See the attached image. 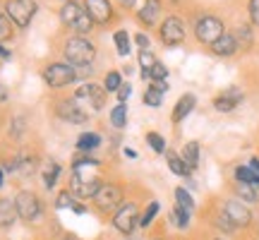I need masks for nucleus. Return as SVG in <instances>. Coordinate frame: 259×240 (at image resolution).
I'll return each instance as SVG.
<instances>
[{
  "label": "nucleus",
  "mask_w": 259,
  "mask_h": 240,
  "mask_svg": "<svg viewBox=\"0 0 259 240\" xmlns=\"http://www.w3.org/2000/svg\"><path fill=\"white\" fill-rule=\"evenodd\" d=\"M60 19H63L65 27L74 29V31H79V34H87V31H92V27H94L92 17L87 15V10H82L77 3H65L63 10H60Z\"/></svg>",
  "instance_id": "nucleus-5"
},
{
  "label": "nucleus",
  "mask_w": 259,
  "mask_h": 240,
  "mask_svg": "<svg viewBox=\"0 0 259 240\" xmlns=\"http://www.w3.org/2000/svg\"><path fill=\"white\" fill-rule=\"evenodd\" d=\"M99 144H101V137H99L96 132H84V135H79V139H77V151H79V154H89V151H94Z\"/></svg>",
  "instance_id": "nucleus-25"
},
{
  "label": "nucleus",
  "mask_w": 259,
  "mask_h": 240,
  "mask_svg": "<svg viewBox=\"0 0 259 240\" xmlns=\"http://www.w3.org/2000/svg\"><path fill=\"white\" fill-rule=\"evenodd\" d=\"M44 79H46L48 87H53V89H60V87H67V84H72L74 79H77V72H74V67H70V65L53 63V65H48L46 70H44Z\"/></svg>",
  "instance_id": "nucleus-8"
},
{
  "label": "nucleus",
  "mask_w": 259,
  "mask_h": 240,
  "mask_svg": "<svg viewBox=\"0 0 259 240\" xmlns=\"http://www.w3.org/2000/svg\"><path fill=\"white\" fill-rule=\"evenodd\" d=\"M161 41H163L168 48L180 46V44L185 41V27H183L180 17L170 15V17L163 19V24H161Z\"/></svg>",
  "instance_id": "nucleus-10"
},
{
  "label": "nucleus",
  "mask_w": 259,
  "mask_h": 240,
  "mask_svg": "<svg viewBox=\"0 0 259 240\" xmlns=\"http://www.w3.org/2000/svg\"><path fill=\"white\" fill-rule=\"evenodd\" d=\"M15 219H17V207H15V202L3 197V199H0V228L12 226Z\"/></svg>",
  "instance_id": "nucleus-21"
},
{
  "label": "nucleus",
  "mask_w": 259,
  "mask_h": 240,
  "mask_svg": "<svg viewBox=\"0 0 259 240\" xmlns=\"http://www.w3.org/2000/svg\"><path fill=\"white\" fill-rule=\"evenodd\" d=\"M235 197L242 199L245 204H257L259 202V185H235Z\"/></svg>",
  "instance_id": "nucleus-23"
},
{
  "label": "nucleus",
  "mask_w": 259,
  "mask_h": 240,
  "mask_svg": "<svg viewBox=\"0 0 259 240\" xmlns=\"http://www.w3.org/2000/svg\"><path fill=\"white\" fill-rule=\"evenodd\" d=\"M147 144L151 147V151H156V154H166V139L161 137L158 132H149Z\"/></svg>",
  "instance_id": "nucleus-33"
},
{
  "label": "nucleus",
  "mask_w": 259,
  "mask_h": 240,
  "mask_svg": "<svg viewBox=\"0 0 259 240\" xmlns=\"http://www.w3.org/2000/svg\"><path fill=\"white\" fill-rule=\"evenodd\" d=\"M223 34H226V27H223L221 17H216V15H202L197 19V24H194V36L204 46L216 44Z\"/></svg>",
  "instance_id": "nucleus-3"
},
{
  "label": "nucleus",
  "mask_w": 259,
  "mask_h": 240,
  "mask_svg": "<svg viewBox=\"0 0 259 240\" xmlns=\"http://www.w3.org/2000/svg\"><path fill=\"white\" fill-rule=\"evenodd\" d=\"M139 221H142V209H139L135 202H125L118 207V212L113 216V226L120 233L130 235L139 228Z\"/></svg>",
  "instance_id": "nucleus-6"
},
{
  "label": "nucleus",
  "mask_w": 259,
  "mask_h": 240,
  "mask_svg": "<svg viewBox=\"0 0 259 240\" xmlns=\"http://www.w3.org/2000/svg\"><path fill=\"white\" fill-rule=\"evenodd\" d=\"M87 15L96 24H106L113 17V8L108 0H87Z\"/></svg>",
  "instance_id": "nucleus-14"
},
{
  "label": "nucleus",
  "mask_w": 259,
  "mask_h": 240,
  "mask_svg": "<svg viewBox=\"0 0 259 240\" xmlns=\"http://www.w3.org/2000/svg\"><path fill=\"white\" fill-rule=\"evenodd\" d=\"M15 207H17V216L24 219V221H36L38 216H41V199L34 192L22 190L15 197Z\"/></svg>",
  "instance_id": "nucleus-9"
},
{
  "label": "nucleus",
  "mask_w": 259,
  "mask_h": 240,
  "mask_svg": "<svg viewBox=\"0 0 259 240\" xmlns=\"http://www.w3.org/2000/svg\"><path fill=\"white\" fill-rule=\"evenodd\" d=\"M211 53L213 56H219V58H231V56H235V51H238V41H235V36H233V31L228 34H223L216 44H211Z\"/></svg>",
  "instance_id": "nucleus-17"
},
{
  "label": "nucleus",
  "mask_w": 259,
  "mask_h": 240,
  "mask_svg": "<svg viewBox=\"0 0 259 240\" xmlns=\"http://www.w3.org/2000/svg\"><path fill=\"white\" fill-rule=\"evenodd\" d=\"M3 173H5V171H3V166H0V185H3Z\"/></svg>",
  "instance_id": "nucleus-48"
},
{
  "label": "nucleus",
  "mask_w": 259,
  "mask_h": 240,
  "mask_svg": "<svg viewBox=\"0 0 259 240\" xmlns=\"http://www.w3.org/2000/svg\"><path fill=\"white\" fill-rule=\"evenodd\" d=\"M250 166H252V171H254V173L259 176V158H257V156H252V158H250Z\"/></svg>",
  "instance_id": "nucleus-43"
},
{
  "label": "nucleus",
  "mask_w": 259,
  "mask_h": 240,
  "mask_svg": "<svg viewBox=\"0 0 259 240\" xmlns=\"http://www.w3.org/2000/svg\"><path fill=\"white\" fill-rule=\"evenodd\" d=\"M233 36H235V41H238V46H242V48H250V46H252V41H254L250 24H240V27L233 31Z\"/></svg>",
  "instance_id": "nucleus-28"
},
{
  "label": "nucleus",
  "mask_w": 259,
  "mask_h": 240,
  "mask_svg": "<svg viewBox=\"0 0 259 240\" xmlns=\"http://www.w3.org/2000/svg\"><path fill=\"white\" fill-rule=\"evenodd\" d=\"M5 10H8L10 22H15L17 27L24 29L29 27V22L36 15V3L34 0H8Z\"/></svg>",
  "instance_id": "nucleus-7"
},
{
  "label": "nucleus",
  "mask_w": 259,
  "mask_h": 240,
  "mask_svg": "<svg viewBox=\"0 0 259 240\" xmlns=\"http://www.w3.org/2000/svg\"><path fill=\"white\" fill-rule=\"evenodd\" d=\"M180 156H183L190 171H197V166H199V142H187Z\"/></svg>",
  "instance_id": "nucleus-24"
},
{
  "label": "nucleus",
  "mask_w": 259,
  "mask_h": 240,
  "mask_svg": "<svg viewBox=\"0 0 259 240\" xmlns=\"http://www.w3.org/2000/svg\"><path fill=\"white\" fill-rule=\"evenodd\" d=\"M194 106H197V96H194V94H183V96L178 99V103L173 106L170 120H173V123H183V120L194 111Z\"/></svg>",
  "instance_id": "nucleus-16"
},
{
  "label": "nucleus",
  "mask_w": 259,
  "mask_h": 240,
  "mask_svg": "<svg viewBox=\"0 0 259 240\" xmlns=\"http://www.w3.org/2000/svg\"><path fill=\"white\" fill-rule=\"evenodd\" d=\"M135 3H137V0H120V5H125V8H132Z\"/></svg>",
  "instance_id": "nucleus-46"
},
{
  "label": "nucleus",
  "mask_w": 259,
  "mask_h": 240,
  "mask_svg": "<svg viewBox=\"0 0 259 240\" xmlns=\"http://www.w3.org/2000/svg\"><path fill=\"white\" fill-rule=\"evenodd\" d=\"M74 204H77L74 194L70 190H60V194L56 199V209H74Z\"/></svg>",
  "instance_id": "nucleus-34"
},
{
  "label": "nucleus",
  "mask_w": 259,
  "mask_h": 240,
  "mask_svg": "<svg viewBox=\"0 0 259 240\" xmlns=\"http://www.w3.org/2000/svg\"><path fill=\"white\" fill-rule=\"evenodd\" d=\"M56 108H58V115L63 120H67V123H84V120H87V113L79 108V103L74 101V99L60 101Z\"/></svg>",
  "instance_id": "nucleus-15"
},
{
  "label": "nucleus",
  "mask_w": 259,
  "mask_h": 240,
  "mask_svg": "<svg viewBox=\"0 0 259 240\" xmlns=\"http://www.w3.org/2000/svg\"><path fill=\"white\" fill-rule=\"evenodd\" d=\"M213 240H228V238H213Z\"/></svg>",
  "instance_id": "nucleus-49"
},
{
  "label": "nucleus",
  "mask_w": 259,
  "mask_h": 240,
  "mask_svg": "<svg viewBox=\"0 0 259 240\" xmlns=\"http://www.w3.org/2000/svg\"><path fill=\"white\" fill-rule=\"evenodd\" d=\"M247 15H250V24L259 27V0H250L247 3Z\"/></svg>",
  "instance_id": "nucleus-39"
},
{
  "label": "nucleus",
  "mask_w": 259,
  "mask_h": 240,
  "mask_svg": "<svg viewBox=\"0 0 259 240\" xmlns=\"http://www.w3.org/2000/svg\"><path fill=\"white\" fill-rule=\"evenodd\" d=\"M58 178H60V164L48 158L46 166H44V185H46L48 190H53L58 183Z\"/></svg>",
  "instance_id": "nucleus-26"
},
{
  "label": "nucleus",
  "mask_w": 259,
  "mask_h": 240,
  "mask_svg": "<svg viewBox=\"0 0 259 240\" xmlns=\"http://www.w3.org/2000/svg\"><path fill=\"white\" fill-rule=\"evenodd\" d=\"M219 212L228 219V221L240 231V228H247L252 223V209L250 204H245L242 199H238V197H231V199H226V202L221 204V209Z\"/></svg>",
  "instance_id": "nucleus-4"
},
{
  "label": "nucleus",
  "mask_w": 259,
  "mask_h": 240,
  "mask_svg": "<svg viewBox=\"0 0 259 240\" xmlns=\"http://www.w3.org/2000/svg\"><path fill=\"white\" fill-rule=\"evenodd\" d=\"M154 240H163V238H154Z\"/></svg>",
  "instance_id": "nucleus-50"
},
{
  "label": "nucleus",
  "mask_w": 259,
  "mask_h": 240,
  "mask_svg": "<svg viewBox=\"0 0 259 240\" xmlns=\"http://www.w3.org/2000/svg\"><path fill=\"white\" fill-rule=\"evenodd\" d=\"M139 65H142V72L147 74L149 70L156 65V58H154V53H151V51H142V53H139Z\"/></svg>",
  "instance_id": "nucleus-37"
},
{
  "label": "nucleus",
  "mask_w": 259,
  "mask_h": 240,
  "mask_svg": "<svg viewBox=\"0 0 259 240\" xmlns=\"http://www.w3.org/2000/svg\"><path fill=\"white\" fill-rule=\"evenodd\" d=\"M176 204L178 207H183V209H185V212H190L192 214L194 212V207H197V204H194V197L192 194H190V190H187V187H176Z\"/></svg>",
  "instance_id": "nucleus-27"
},
{
  "label": "nucleus",
  "mask_w": 259,
  "mask_h": 240,
  "mask_svg": "<svg viewBox=\"0 0 259 240\" xmlns=\"http://www.w3.org/2000/svg\"><path fill=\"white\" fill-rule=\"evenodd\" d=\"M0 58H5V60H8V58H10V53H8V51H5V48H0Z\"/></svg>",
  "instance_id": "nucleus-47"
},
{
  "label": "nucleus",
  "mask_w": 259,
  "mask_h": 240,
  "mask_svg": "<svg viewBox=\"0 0 259 240\" xmlns=\"http://www.w3.org/2000/svg\"><path fill=\"white\" fill-rule=\"evenodd\" d=\"M233 178H235V183H242V185H259V176L252 171V166L247 164H240V166L233 168Z\"/></svg>",
  "instance_id": "nucleus-22"
},
{
  "label": "nucleus",
  "mask_w": 259,
  "mask_h": 240,
  "mask_svg": "<svg viewBox=\"0 0 259 240\" xmlns=\"http://www.w3.org/2000/svg\"><path fill=\"white\" fill-rule=\"evenodd\" d=\"M12 38V27H10V19L0 15V41H10Z\"/></svg>",
  "instance_id": "nucleus-40"
},
{
  "label": "nucleus",
  "mask_w": 259,
  "mask_h": 240,
  "mask_svg": "<svg viewBox=\"0 0 259 240\" xmlns=\"http://www.w3.org/2000/svg\"><path fill=\"white\" fill-rule=\"evenodd\" d=\"M115 46H118V53L120 56H130V36L127 31H115Z\"/></svg>",
  "instance_id": "nucleus-36"
},
{
  "label": "nucleus",
  "mask_w": 259,
  "mask_h": 240,
  "mask_svg": "<svg viewBox=\"0 0 259 240\" xmlns=\"http://www.w3.org/2000/svg\"><path fill=\"white\" fill-rule=\"evenodd\" d=\"M242 92L238 89V87H231V89H226V92H221L216 99H213V108L216 111H221V113H231L235 111L238 106L242 103Z\"/></svg>",
  "instance_id": "nucleus-13"
},
{
  "label": "nucleus",
  "mask_w": 259,
  "mask_h": 240,
  "mask_svg": "<svg viewBox=\"0 0 259 240\" xmlns=\"http://www.w3.org/2000/svg\"><path fill=\"white\" fill-rule=\"evenodd\" d=\"M135 41H137V46L142 48V51H147V46H149V36H147V34H135Z\"/></svg>",
  "instance_id": "nucleus-42"
},
{
  "label": "nucleus",
  "mask_w": 259,
  "mask_h": 240,
  "mask_svg": "<svg viewBox=\"0 0 259 240\" xmlns=\"http://www.w3.org/2000/svg\"><path fill=\"white\" fill-rule=\"evenodd\" d=\"M125 156H127V158H137V151H135V149H125Z\"/></svg>",
  "instance_id": "nucleus-44"
},
{
  "label": "nucleus",
  "mask_w": 259,
  "mask_h": 240,
  "mask_svg": "<svg viewBox=\"0 0 259 240\" xmlns=\"http://www.w3.org/2000/svg\"><path fill=\"white\" fill-rule=\"evenodd\" d=\"M166 161H168V168H170L178 178H190L192 176V171L187 168V164L183 161L180 154H176V151H166Z\"/></svg>",
  "instance_id": "nucleus-20"
},
{
  "label": "nucleus",
  "mask_w": 259,
  "mask_h": 240,
  "mask_svg": "<svg viewBox=\"0 0 259 240\" xmlns=\"http://www.w3.org/2000/svg\"><path fill=\"white\" fill-rule=\"evenodd\" d=\"M74 101H89V108L92 111H101L103 103H106V89L103 87H99V84H84V87H79L77 92H74Z\"/></svg>",
  "instance_id": "nucleus-12"
},
{
  "label": "nucleus",
  "mask_w": 259,
  "mask_h": 240,
  "mask_svg": "<svg viewBox=\"0 0 259 240\" xmlns=\"http://www.w3.org/2000/svg\"><path fill=\"white\" fill-rule=\"evenodd\" d=\"M96 166H74L72 178H70V192L74 194V199H92L96 192L101 190V176L99 171H94Z\"/></svg>",
  "instance_id": "nucleus-1"
},
{
  "label": "nucleus",
  "mask_w": 259,
  "mask_h": 240,
  "mask_svg": "<svg viewBox=\"0 0 259 240\" xmlns=\"http://www.w3.org/2000/svg\"><path fill=\"white\" fill-rule=\"evenodd\" d=\"M125 123H127V111H125L122 103H118V106L111 111V125L113 128H118V130H122L125 128Z\"/></svg>",
  "instance_id": "nucleus-32"
},
{
  "label": "nucleus",
  "mask_w": 259,
  "mask_h": 240,
  "mask_svg": "<svg viewBox=\"0 0 259 240\" xmlns=\"http://www.w3.org/2000/svg\"><path fill=\"white\" fill-rule=\"evenodd\" d=\"M190 219H192V214L190 212H185V209H183V207H173V212H170V221L176 223L178 228H180V231H185L187 226H190Z\"/></svg>",
  "instance_id": "nucleus-29"
},
{
  "label": "nucleus",
  "mask_w": 259,
  "mask_h": 240,
  "mask_svg": "<svg viewBox=\"0 0 259 240\" xmlns=\"http://www.w3.org/2000/svg\"><path fill=\"white\" fill-rule=\"evenodd\" d=\"M94 202L101 212H118V207L122 204V190L118 185H101V190L96 192Z\"/></svg>",
  "instance_id": "nucleus-11"
},
{
  "label": "nucleus",
  "mask_w": 259,
  "mask_h": 240,
  "mask_svg": "<svg viewBox=\"0 0 259 240\" xmlns=\"http://www.w3.org/2000/svg\"><path fill=\"white\" fill-rule=\"evenodd\" d=\"M122 87V77L120 72H115V70H111V72L106 74V82H103V89L106 92H118Z\"/></svg>",
  "instance_id": "nucleus-35"
},
{
  "label": "nucleus",
  "mask_w": 259,
  "mask_h": 240,
  "mask_svg": "<svg viewBox=\"0 0 259 240\" xmlns=\"http://www.w3.org/2000/svg\"><path fill=\"white\" fill-rule=\"evenodd\" d=\"M96 56V48L92 41H87L82 36H74L65 44V58L67 63H72V67H87Z\"/></svg>",
  "instance_id": "nucleus-2"
},
{
  "label": "nucleus",
  "mask_w": 259,
  "mask_h": 240,
  "mask_svg": "<svg viewBox=\"0 0 259 240\" xmlns=\"http://www.w3.org/2000/svg\"><path fill=\"white\" fill-rule=\"evenodd\" d=\"M161 17V0H147L144 3V8L139 10V19H142V24H147V27H154Z\"/></svg>",
  "instance_id": "nucleus-18"
},
{
  "label": "nucleus",
  "mask_w": 259,
  "mask_h": 240,
  "mask_svg": "<svg viewBox=\"0 0 259 240\" xmlns=\"http://www.w3.org/2000/svg\"><path fill=\"white\" fill-rule=\"evenodd\" d=\"M158 209H161V204L154 199V202H149L147 204V209L142 212V221H139V228H149L151 226V221L158 216Z\"/></svg>",
  "instance_id": "nucleus-30"
},
{
  "label": "nucleus",
  "mask_w": 259,
  "mask_h": 240,
  "mask_svg": "<svg viewBox=\"0 0 259 240\" xmlns=\"http://www.w3.org/2000/svg\"><path fill=\"white\" fill-rule=\"evenodd\" d=\"M144 79H151V82H166V79H168V67L163 63H158V60H156V65H154V67L144 74Z\"/></svg>",
  "instance_id": "nucleus-31"
},
{
  "label": "nucleus",
  "mask_w": 259,
  "mask_h": 240,
  "mask_svg": "<svg viewBox=\"0 0 259 240\" xmlns=\"http://www.w3.org/2000/svg\"><path fill=\"white\" fill-rule=\"evenodd\" d=\"M166 92H168V82H154L147 92H144V103L151 106V108H158V106L163 103V94Z\"/></svg>",
  "instance_id": "nucleus-19"
},
{
  "label": "nucleus",
  "mask_w": 259,
  "mask_h": 240,
  "mask_svg": "<svg viewBox=\"0 0 259 240\" xmlns=\"http://www.w3.org/2000/svg\"><path fill=\"white\" fill-rule=\"evenodd\" d=\"M132 96V84H122L120 89H118V99H120V103H125Z\"/></svg>",
  "instance_id": "nucleus-41"
},
{
  "label": "nucleus",
  "mask_w": 259,
  "mask_h": 240,
  "mask_svg": "<svg viewBox=\"0 0 259 240\" xmlns=\"http://www.w3.org/2000/svg\"><path fill=\"white\" fill-rule=\"evenodd\" d=\"M216 228H219L221 233H226V235H231V233L238 231V228H235V226H233V223L228 221V219H226V216H223L221 212L216 214Z\"/></svg>",
  "instance_id": "nucleus-38"
},
{
  "label": "nucleus",
  "mask_w": 259,
  "mask_h": 240,
  "mask_svg": "<svg viewBox=\"0 0 259 240\" xmlns=\"http://www.w3.org/2000/svg\"><path fill=\"white\" fill-rule=\"evenodd\" d=\"M5 99H8V89L0 84V101H5Z\"/></svg>",
  "instance_id": "nucleus-45"
}]
</instances>
